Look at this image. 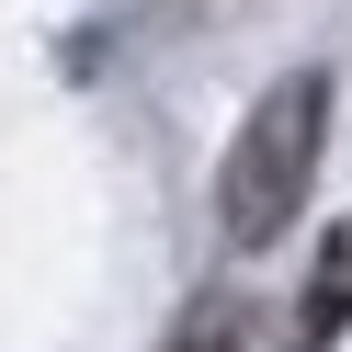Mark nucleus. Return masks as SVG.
Segmentation results:
<instances>
[{"mask_svg":"<svg viewBox=\"0 0 352 352\" xmlns=\"http://www.w3.org/2000/svg\"><path fill=\"white\" fill-rule=\"evenodd\" d=\"M239 341H250V307H239L228 284H216V296H193L182 329H170V352H239Z\"/></svg>","mask_w":352,"mask_h":352,"instance_id":"7ed1b4c3","label":"nucleus"},{"mask_svg":"<svg viewBox=\"0 0 352 352\" xmlns=\"http://www.w3.org/2000/svg\"><path fill=\"white\" fill-rule=\"evenodd\" d=\"M318 148H329V80L296 69V80L261 91L250 125H239L228 170H216V228H228L239 250L284 239V228H296V205H307V182H318Z\"/></svg>","mask_w":352,"mask_h":352,"instance_id":"f257e3e1","label":"nucleus"},{"mask_svg":"<svg viewBox=\"0 0 352 352\" xmlns=\"http://www.w3.org/2000/svg\"><path fill=\"white\" fill-rule=\"evenodd\" d=\"M341 329H352V216L318 239V261H307V296H296V329H284V341H296V352H329Z\"/></svg>","mask_w":352,"mask_h":352,"instance_id":"f03ea898","label":"nucleus"}]
</instances>
